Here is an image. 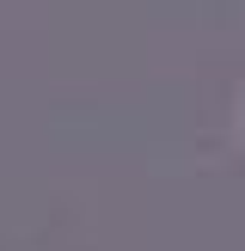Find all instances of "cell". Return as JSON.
Wrapping results in <instances>:
<instances>
[{"instance_id": "obj_1", "label": "cell", "mask_w": 245, "mask_h": 251, "mask_svg": "<svg viewBox=\"0 0 245 251\" xmlns=\"http://www.w3.org/2000/svg\"><path fill=\"white\" fill-rule=\"evenodd\" d=\"M239 147H245V123H239Z\"/></svg>"}]
</instances>
